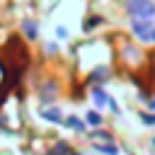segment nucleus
Instances as JSON below:
<instances>
[{
  "instance_id": "nucleus-7",
  "label": "nucleus",
  "mask_w": 155,
  "mask_h": 155,
  "mask_svg": "<svg viewBox=\"0 0 155 155\" xmlns=\"http://www.w3.org/2000/svg\"><path fill=\"white\" fill-rule=\"evenodd\" d=\"M63 124H65L68 128H73V131H85V121H82V119H78V116H65V119H63Z\"/></svg>"
},
{
  "instance_id": "nucleus-8",
  "label": "nucleus",
  "mask_w": 155,
  "mask_h": 155,
  "mask_svg": "<svg viewBox=\"0 0 155 155\" xmlns=\"http://www.w3.org/2000/svg\"><path fill=\"white\" fill-rule=\"evenodd\" d=\"M102 24V17L99 15H92V17H87L85 19V24H82V31H92L94 27H99Z\"/></svg>"
},
{
  "instance_id": "nucleus-6",
  "label": "nucleus",
  "mask_w": 155,
  "mask_h": 155,
  "mask_svg": "<svg viewBox=\"0 0 155 155\" xmlns=\"http://www.w3.org/2000/svg\"><path fill=\"white\" fill-rule=\"evenodd\" d=\"M102 121H104V119H102V114H99V111H94V109H92V111H87V116H85V126H94V128H97V126H102Z\"/></svg>"
},
{
  "instance_id": "nucleus-2",
  "label": "nucleus",
  "mask_w": 155,
  "mask_h": 155,
  "mask_svg": "<svg viewBox=\"0 0 155 155\" xmlns=\"http://www.w3.org/2000/svg\"><path fill=\"white\" fill-rule=\"evenodd\" d=\"M155 27V22L153 19H145V17H138V19H131V31L140 39V41H148V34H150V29Z\"/></svg>"
},
{
  "instance_id": "nucleus-3",
  "label": "nucleus",
  "mask_w": 155,
  "mask_h": 155,
  "mask_svg": "<svg viewBox=\"0 0 155 155\" xmlns=\"http://www.w3.org/2000/svg\"><path fill=\"white\" fill-rule=\"evenodd\" d=\"M19 27H22V31L27 34L29 41H34V39L39 36V22H34V19H24V22H19Z\"/></svg>"
},
{
  "instance_id": "nucleus-11",
  "label": "nucleus",
  "mask_w": 155,
  "mask_h": 155,
  "mask_svg": "<svg viewBox=\"0 0 155 155\" xmlns=\"http://www.w3.org/2000/svg\"><path fill=\"white\" fill-rule=\"evenodd\" d=\"M56 36L58 39H68V29L65 27H56Z\"/></svg>"
},
{
  "instance_id": "nucleus-4",
  "label": "nucleus",
  "mask_w": 155,
  "mask_h": 155,
  "mask_svg": "<svg viewBox=\"0 0 155 155\" xmlns=\"http://www.w3.org/2000/svg\"><path fill=\"white\" fill-rule=\"evenodd\" d=\"M92 102L97 104V109H102V107L109 104V94H107L102 87H92Z\"/></svg>"
},
{
  "instance_id": "nucleus-15",
  "label": "nucleus",
  "mask_w": 155,
  "mask_h": 155,
  "mask_svg": "<svg viewBox=\"0 0 155 155\" xmlns=\"http://www.w3.org/2000/svg\"><path fill=\"white\" fill-rule=\"evenodd\" d=\"M150 109H155V97H153V99H150Z\"/></svg>"
},
{
  "instance_id": "nucleus-10",
  "label": "nucleus",
  "mask_w": 155,
  "mask_h": 155,
  "mask_svg": "<svg viewBox=\"0 0 155 155\" xmlns=\"http://www.w3.org/2000/svg\"><path fill=\"white\" fill-rule=\"evenodd\" d=\"M140 119L145 126H155V114H140Z\"/></svg>"
},
{
  "instance_id": "nucleus-9",
  "label": "nucleus",
  "mask_w": 155,
  "mask_h": 155,
  "mask_svg": "<svg viewBox=\"0 0 155 155\" xmlns=\"http://www.w3.org/2000/svg\"><path fill=\"white\" fill-rule=\"evenodd\" d=\"M94 148H97L99 153H104V155H119V148H116V145H102V143H94Z\"/></svg>"
},
{
  "instance_id": "nucleus-14",
  "label": "nucleus",
  "mask_w": 155,
  "mask_h": 155,
  "mask_svg": "<svg viewBox=\"0 0 155 155\" xmlns=\"http://www.w3.org/2000/svg\"><path fill=\"white\" fill-rule=\"evenodd\" d=\"M148 41H150V44H155V27L150 29V34H148Z\"/></svg>"
},
{
  "instance_id": "nucleus-12",
  "label": "nucleus",
  "mask_w": 155,
  "mask_h": 155,
  "mask_svg": "<svg viewBox=\"0 0 155 155\" xmlns=\"http://www.w3.org/2000/svg\"><path fill=\"white\" fill-rule=\"evenodd\" d=\"M58 48H61L58 44H46V51H48V53H58Z\"/></svg>"
},
{
  "instance_id": "nucleus-1",
  "label": "nucleus",
  "mask_w": 155,
  "mask_h": 155,
  "mask_svg": "<svg viewBox=\"0 0 155 155\" xmlns=\"http://www.w3.org/2000/svg\"><path fill=\"white\" fill-rule=\"evenodd\" d=\"M126 12L131 15V19H138V17L153 19L155 17V2L153 0H128L126 2Z\"/></svg>"
},
{
  "instance_id": "nucleus-16",
  "label": "nucleus",
  "mask_w": 155,
  "mask_h": 155,
  "mask_svg": "<svg viewBox=\"0 0 155 155\" xmlns=\"http://www.w3.org/2000/svg\"><path fill=\"white\" fill-rule=\"evenodd\" d=\"M153 150H155V138H153Z\"/></svg>"
},
{
  "instance_id": "nucleus-13",
  "label": "nucleus",
  "mask_w": 155,
  "mask_h": 155,
  "mask_svg": "<svg viewBox=\"0 0 155 155\" xmlns=\"http://www.w3.org/2000/svg\"><path fill=\"white\" fill-rule=\"evenodd\" d=\"M97 138H102V140H111V136H109L107 131H99V133H97Z\"/></svg>"
},
{
  "instance_id": "nucleus-5",
  "label": "nucleus",
  "mask_w": 155,
  "mask_h": 155,
  "mask_svg": "<svg viewBox=\"0 0 155 155\" xmlns=\"http://www.w3.org/2000/svg\"><path fill=\"white\" fill-rule=\"evenodd\" d=\"M41 116H44L46 121H51V124H63V114H61V109H56V107L41 109Z\"/></svg>"
}]
</instances>
